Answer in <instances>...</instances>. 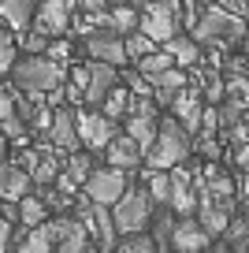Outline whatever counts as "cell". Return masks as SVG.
Returning a JSON list of instances; mask_svg holds the SVG:
<instances>
[{
	"mask_svg": "<svg viewBox=\"0 0 249 253\" xmlns=\"http://www.w3.org/2000/svg\"><path fill=\"white\" fill-rule=\"evenodd\" d=\"M197 93H201V89H182L179 97H175L171 101V108H175V116L182 119V126H186V130H201V104H197Z\"/></svg>",
	"mask_w": 249,
	"mask_h": 253,
	"instance_id": "cell-22",
	"label": "cell"
},
{
	"mask_svg": "<svg viewBox=\"0 0 249 253\" xmlns=\"http://www.w3.org/2000/svg\"><path fill=\"white\" fill-rule=\"evenodd\" d=\"M4 145H8V134H4V126H0V149H4Z\"/></svg>",
	"mask_w": 249,
	"mask_h": 253,
	"instance_id": "cell-41",
	"label": "cell"
},
{
	"mask_svg": "<svg viewBox=\"0 0 249 253\" xmlns=\"http://www.w3.org/2000/svg\"><path fill=\"white\" fill-rule=\"evenodd\" d=\"M126 108H130V89H126L123 86V82H119V86L116 89H112V93L108 97H104V104H101V112H104V116H108V119H119V116H123V112Z\"/></svg>",
	"mask_w": 249,
	"mask_h": 253,
	"instance_id": "cell-30",
	"label": "cell"
},
{
	"mask_svg": "<svg viewBox=\"0 0 249 253\" xmlns=\"http://www.w3.org/2000/svg\"><path fill=\"white\" fill-rule=\"evenodd\" d=\"M45 56H48V60H56V63H63V67H67V63H71V45H67V41H48Z\"/></svg>",
	"mask_w": 249,
	"mask_h": 253,
	"instance_id": "cell-36",
	"label": "cell"
},
{
	"mask_svg": "<svg viewBox=\"0 0 249 253\" xmlns=\"http://www.w3.org/2000/svg\"><path fill=\"white\" fill-rule=\"evenodd\" d=\"M208 246H212V235L201 227V220H197V216H179L167 250H175V253H201V250H208Z\"/></svg>",
	"mask_w": 249,
	"mask_h": 253,
	"instance_id": "cell-11",
	"label": "cell"
},
{
	"mask_svg": "<svg viewBox=\"0 0 249 253\" xmlns=\"http://www.w3.org/2000/svg\"><path fill=\"white\" fill-rule=\"evenodd\" d=\"M197 194H194V175L186 171L182 164H175V171H171V198H167V205L175 209L179 216H194L197 212Z\"/></svg>",
	"mask_w": 249,
	"mask_h": 253,
	"instance_id": "cell-13",
	"label": "cell"
},
{
	"mask_svg": "<svg viewBox=\"0 0 249 253\" xmlns=\"http://www.w3.org/2000/svg\"><path fill=\"white\" fill-rule=\"evenodd\" d=\"M156 126H160L156 108H130V112H126V134H130L141 149H149V145H153Z\"/></svg>",
	"mask_w": 249,
	"mask_h": 253,
	"instance_id": "cell-15",
	"label": "cell"
},
{
	"mask_svg": "<svg viewBox=\"0 0 249 253\" xmlns=\"http://www.w3.org/2000/svg\"><path fill=\"white\" fill-rule=\"evenodd\" d=\"M48 220V205L41 194H23L19 198V223L23 227H38V223Z\"/></svg>",
	"mask_w": 249,
	"mask_h": 253,
	"instance_id": "cell-24",
	"label": "cell"
},
{
	"mask_svg": "<svg viewBox=\"0 0 249 253\" xmlns=\"http://www.w3.org/2000/svg\"><path fill=\"white\" fill-rule=\"evenodd\" d=\"M11 216H4V209H0V253L11 250V238H15V227H11Z\"/></svg>",
	"mask_w": 249,
	"mask_h": 253,
	"instance_id": "cell-37",
	"label": "cell"
},
{
	"mask_svg": "<svg viewBox=\"0 0 249 253\" xmlns=\"http://www.w3.org/2000/svg\"><path fill=\"white\" fill-rule=\"evenodd\" d=\"M15 250H23V253H45V250H52V238H48V231L41 227H26V238L15 246Z\"/></svg>",
	"mask_w": 249,
	"mask_h": 253,
	"instance_id": "cell-31",
	"label": "cell"
},
{
	"mask_svg": "<svg viewBox=\"0 0 249 253\" xmlns=\"http://www.w3.org/2000/svg\"><path fill=\"white\" fill-rule=\"evenodd\" d=\"M86 56L89 60H104V63H126L130 56H126V41L119 30H112V26H101V30L86 34Z\"/></svg>",
	"mask_w": 249,
	"mask_h": 253,
	"instance_id": "cell-7",
	"label": "cell"
},
{
	"mask_svg": "<svg viewBox=\"0 0 249 253\" xmlns=\"http://www.w3.org/2000/svg\"><path fill=\"white\" fill-rule=\"evenodd\" d=\"M197 220H201V227L208 231L212 238H219V235H223V227L231 223V212H227L219 201H212L208 194H201V201H197Z\"/></svg>",
	"mask_w": 249,
	"mask_h": 253,
	"instance_id": "cell-20",
	"label": "cell"
},
{
	"mask_svg": "<svg viewBox=\"0 0 249 253\" xmlns=\"http://www.w3.org/2000/svg\"><path fill=\"white\" fill-rule=\"evenodd\" d=\"M116 119H108L101 108H86L78 112V138H82V145H89V149H104V145L116 138Z\"/></svg>",
	"mask_w": 249,
	"mask_h": 253,
	"instance_id": "cell-10",
	"label": "cell"
},
{
	"mask_svg": "<svg viewBox=\"0 0 249 253\" xmlns=\"http://www.w3.org/2000/svg\"><path fill=\"white\" fill-rule=\"evenodd\" d=\"M78 8H82V11H104V8H108V0H78Z\"/></svg>",
	"mask_w": 249,
	"mask_h": 253,
	"instance_id": "cell-40",
	"label": "cell"
},
{
	"mask_svg": "<svg viewBox=\"0 0 249 253\" xmlns=\"http://www.w3.org/2000/svg\"><path fill=\"white\" fill-rule=\"evenodd\" d=\"M238 119H242V101H231V97H227V101L219 104V126H223V130H231Z\"/></svg>",
	"mask_w": 249,
	"mask_h": 253,
	"instance_id": "cell-34",
	"label": "cell"
},
{
	"mask_svg": "<svg viewBox=\"0 0 249 253\" xmlns=\"http://www.w3.org/2000/svg\"><path fill=\"white\" fill-rule=\"evenodd\" d=\"M194 153V130L182 126V119H160L156 126V138L153 145L145 149L149 168H175V164H186V157Z\"/></svg>",
	"mask_w": 249,
	"mask_h": 253,
	"instance_id": "cell-1",
	"label": "cell"
},
{
	"mask_svg": "<svg viewBox=\"0 0 249 253\" xmlns=\"http://www.w3.org/2000/svg\"><path fill=\"white\" fill-rule=\"evenodd\" d=\"M104 157H108V164L116 168H126V171H134V168L145 160V149H141L138 142H134L130 134H116L108 145H104Z\"/></svg>",
	"mask_w": 249,
	"mask_h": 253,
	"instance_id": "cell-14",
	"label": "cell"
},
{
	"mask_svg": "<svg viewBox=\"0 0 249 253\" xmlns=\"http://www.w3.org/2000/svg\"><path fill=\"white\" fill-rule=\"evenodd\" d=\"M141 182H145L149 198H153L156 205H167V198H171V175H167V168H149V171L141 175Z\"/></svg>",
	"mask_w": 249,
	"mask_h": 253,
	"instance_id": "cell-25",
	"label": "cell"
},
{
	"mask_svg": "<svg viewBox=\"0 0 249 253\" xmlns=\"http://www.w3.org/2000/svg\"><path fill=\"white\" fill-rule=\"evenodd\" d=\"M15 60H19V48L11 45V41H4V45H0V75L11 71V67H15Z\"/></svg>",
	"mask_w": 249,
	"mask_h": 253,
	"instance_id": "cell-38",
	"label": "cell"
},
{
	"mask_svg": "<svg viewBox=\"0 0 249 253\" xmlns=\"http://www.w3.org/2000/svg\"><path fill=\"white\" fill-rule=\"evenodd\" d=\"M60 171H63L60 157L45 149V153H41V160H38V164H34L30 179H34V186H45V182H56V179H60Z\"/></svg>",
	"mask_w": 249,
	"mask_h": 253,
	"instance_id": "cell-27",
	"label": "cell"
},
{
	"mask_svg": "<svg viewBox=\"0 0 249 253\" xmlns=\"http://www.w3.org/2000/svg\"><path fill=\"white\" fill-rule=\"evenodd\" d=\"M45 48H48V34L23 30V52H45Z\"/></svg>",
	"mask_w": 249,
	"mask_h": 253,
	"instance_id": "cell-35",
	"label": "cell"
},
{
	"mask_svg": "<svg viewBox=\"0 0 249 253\" xmlns=\"http://www.w3.org/2000/svg\"><path fill=\"white\" fill-rule=\"evenodd\" d=\"M75 11H78V0H41L34 23H38V30L48 34V38H52V34H67Z\"/></svg>",
	"mask_w": 249,
	"mask_h": 253,
	"instance_id": "cell-8",
	"label": "cell"
},
{
	"mask_svg": "<svg viewBox=\"0 0 249 253\" xmlns=\"http://www.w3.org/2000/svg\"><path fill=\"white\" fill-rule=\"evenodd\" d=\"M112 4H126V0H108V8H112Z\"/></svg>",
	"mask_w": 249,
	"mask_h": 253,
	"instance_id": "cell-43",
	"label": "cell"
},
{
	"mask_svg": "<svg viewBox=\"0 0 249 253\" xmlns=\"http://www.w3.org/2000/svg\"><path fill=\"white\" fill-rule=\"evenodd\" d=\"M63 79V67L56 60H48L45 52H26L15 60V67H11V82H15V89H23V93L30 97H45L48 89H56Z\"/></svg>",
	"mask_w": 249,
	"mask_h": 253,
	"instance_id": "cell-3",
	"label": "cell"
},
{
	"mask_svg": "<svg viewBox=\"0 0 249 253\" xmlns=\"http://www.w3.org/2000/svg\"><path fill=\"white\" fill-rule=\"evenodd\" d=\"M116 250H123V253H156L160 246H156V238L149 235V231H130V235H123L116 242Z\"/></svg>",
	"mask_w": 249,
	"mask_h": 253,
	"instance_id": "cell-28",
	"label": "cell"
},
{
	"mask_svg": "<svg viewBox=\"0 0 249 253\" xmlns=\"http://www.w3.org/2000/svg\"><path fill=\"white\" fill-rule=\"evenodd\" d=\"M138 30H145L156 45L175 38L179 34V0H149V4H141Z\"/></svg>",
	"mask_w": 249,
	"mask_h": 253,
	"instance_id": "cell-6",
	"label": "cell"
},
{
	"mask_svg": "<svg viewBox=\"0 0 249 253\" xmlns=\"http://www.w3.org/2000/svg\"><path fill=\"white\" fill-rule=\"evenodd\" d=\"M48 145H52L56 153H75L78 145H82V138H78V112H75V108L60 104V108L52 112V126H48Z\"/></svg>",
	"mask_w": 249,
	"mask_h": 253,
	"instance_id": "cell-9",
	"label": "cell"
},
{
	"mask_svg": "<svg viewBox=\"0 0 249 253\" xmlns=\"http://www.w3.org/2000/svg\"><path fill=\"white\" fill-rule=\"evenodd\" d=\"M108 23H112V30H119V34H130V30H138V23H141V11L134 8L130 0H126V4H112V11H108Z\"/></svg>",
	"mask_w": 249,
	"mask_h": 253,
	"instance_id": "cell-26",
	"label": "cell"
},
{
	"mask_svg": "<svg viewBox=\"0 0 249 253\" xmlns=\"http://www.w3.org/2000/svg\"><path fill=\"white\" fill-rule=\"evenodd\" d=\"M34 179L23 164H0V198L4 201H19L23 194H30Z\"/></svg>",
	"mask_w": 249,
	"mask_h": 253,
	"instance_id": "cell-16",
	"label": "cell"
},
{
	"mask_svg": "<svg viewBox=\"0 0 249 253\" xmlns=\"http://www.w3.org/2000/svg\"><path fill=\"white\" fill-rule=\"evenodd\" d=\"M123 41H126V56L130 60H141V56H149L156 48V41L149 38L145 30H130V34H123Z\"/></svg>",
	"mask_w": 249,
	"mask_h": 253,
	"instance_id": "cell-32",
	"label": "cell"
},
{
	"mask_svg": "<svg viewBox=\"0 0 249 253\" xmlns=\"http://www.w3.org/2000/svg\"><path fill=\"white\" fill-rule=\"evenodd\" d=\"M153 97L160 104H171L175 97L182 93V89H186V75L179 71V63H175V67H167V71H160V75H153Z\"/></svg>",
	"mask_w": 249,
	"mask_h": 253,
	"instance_id": "cell-19",
	"label": "cell"
},
{
	"mask_svg": "<svg viewBox=\"0 0 249 253\" xmlns=\"http://www.w3.org/2000/svg\"><path fill=\"white\" fill-rule=\"evenodd\" d=\"M246 34H249L246 15L231 11L227 4H208V8L197 15L194 34H190V38L201 41V45H208V41H219V45H238Z\"/></svg>",
	"mask_w": 249,
	"mask_h": 253,
	"instance_id": "cell-2",
	"label": "cell"
},
{
	"mask_svg": "<svg viewBox=\"0 0 249 253\" xmlns=\"http://www.w3.org/2000/svg\"><path fill=\"white\" fill-rule=\"evenodd\" d=\"M119 86V71L116 63H104V60H89V82H86V104L89 108H101L104 97Z\"/></svg>",
	"mask_w": 249,
	"mask_h": 253,
	"instance_id": "cell-12",
	"label": "cell"
},
{
	"mask_svg": "<svg viewBox=\"0 0 249 253\" xmlns=\"http://www.w3.org/2000/svg\"><path fill=\"white\" fill-rule=\"evenodd\" d=\"M119 82H123L134 97H153V82H149L141 71H123V79H119Z\"/></svg>",
	"mask_w": 249,
	"mask_h": 253,
	"instance_id": "cell-33",
	"label": "cell"
},
{
	"mask_svg": "<svg viewBox=\"0 0 249 253\" xmlns=\"http://www.w3.org/2000/svg\"><path fill=\"white\" fill-rule=\"evenodd\" d=\"M167 67H175V56L167 52V48H164V52H149V56H141L138 60V71L145 75V79H153V75H160V71H167Z\"/></svg>",
	"mask_w": 249,
	"mask_h": 253,
	"instance_id": "cell-29",
	"label": "cell"
},
{
	"mask_svg": "<svg viewBox=\"0 0 249 253\" xmlns=\"http://www.w3.org/2000/svg\"><path fill=\"white\" fill-rule=\"evenodd\" d=\"M126 186H130V171L108 164V168H93V171H89V179L82 182V194H86L93 205H116L126 194Z\"/></svg>",
	"mask_w": 249,
	"mask_h": 253,
	"instance_id": "cell-5",
	"label": "cell"
},
{
	"mask_svg": "<svg viewBox=\"0 0 249 253\" xmlns=\"http://www.w3.org/2000/svg\"><path fill=\"white\" fill-rule=\"evenodd\" d=\"M246 223H249V209H246Z\"/></svg>",
	"mask_w": 249,
	"mask_h": 253,
	"instance_id": "cell-44",
	"label": "cell"
},
{
	"mask_svg": "<svg viewBox=\"0 0 249 253\" xmlns=\"http://www.w3.org/2000/svg\"><path fill=\"white\" fill-rule=\"evenodd\" d=\"M93 153H71V160H67V164H63V171H60V179H56V182H60V186L63 190H78V186H82V182H86L89 179V171H93Z\"/></svg>",
	"mask_w": 249,
	"mask_h": 253,
	"instance_id": "cell-17",
	"label": "cell"
},
{
	"mask_svg": "<svg viewBox=\"0 0 249 253\" xmlns=\"http://www.w3.org/2000/svg\"><path fill=\"white\" fill-rule=\"evenodd\" d=\"M0 23H4V19H0ZM4 41H8V30H4V26H0V45H4Z\"/></svg>",
	"mask_w": 249,
	"mask_h": 253,
	"instance_id": "cell-42",
	"label": "cell"
},
{
	"mask_svg": "<svg viewBox=\"0 0 249 253\" xmlns=\"http://www.w3.org/2000/svg\"><path fill=\"white\" fill-rule=\"evenodd\" d=\"M164 48L175 56V63H179V67H194V63H201V41H194V38L175 34V38L164 41Z\"/></svg>",
	"mask_w": 249,
	"mask_h": 253,
	"instance_id": "cell-23",
	"label": "cell"
},
{
	"mask_svg": "<svg viewBox=\"0 0 249 253\" xmlns=\"http://www.w3.org/2000/svg\"><path fill=\"white\" fill-rule=\"evenodd\" d=\"M38 4L41 0H0V19H4L11 30L23 34L26 26L34 23V15H38Z\"/></svg>",
	"mask_w": 249,
	"mask_h": 253,
	"instance_id": "cell-18",
	"label": "cell"
},
{
	"mask_svg": "<svg viewBox=\"0 0 249 253\" xmlns=\"http://www.w3.org/2000/svg\"><path fill=\"white\" fill-rule=\"evenodd\" d=\"M149 223H153V231H149V235L156 238V246H160V250H167V246H171V231H175V223H179V212H175L171 205H153Z\"/></svg>",
	"mask_w": 249,
	"mask_h": 253,
	"instance_id": "cell-21",
	"label": "cell"
},
{
	"mask_svg": "<svg viewBox=\"0 0 249 253\" xmlns=\"http://www.w3.org/2000/svg\"><path fill=\"white\" fill-rule=\"evenodd\" d=\"M234 164L242 168V171H249V142H242V145H234Z\"/></svg>",
	"mask_w": 249,
	"mask_h": 253,
	"instance_id": "cell-39",
	"label": "cell"
},
{
	"mask_svg": "<svg viewBox=\"0 0 249 253\" xmlns=\"http://www.w3.org/2000/svg\"><path fill=\"white\" fill-rule=\"evenodd\" d=\"M156 201L149 198L145 186H126V194L112 205V220H116L119 235H130V231H145L149 227V216H153Z\"/></svg>",
	"mask_w": 249,
	"mask_h": 253,
	"instance_id": "cell-4",
	"label": "cell"
}]
</instances>
